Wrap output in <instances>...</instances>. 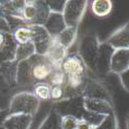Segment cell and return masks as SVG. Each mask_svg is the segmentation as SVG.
I'll use <instances>...</instances> for the list:
<instances>
[{"mask_svg": "<svg viewBox=\"0 0 129 129\" xmlns=\"http://www.w3.org/2000/svg\"><path fill=\"white\" fill-rule=\"evenodd\" d=\"M100 40L97 34L88 33L85 34L80 41L78 55L84 61L87 69L96 73V67H97V60L99 55V47Z\"/></svg>", "mask_w": 129, "mask_h": 129, "instance_id": "1", "label": "cell"}, {"mask_svg": "<svg viewBox=\"0 0 129 129\" xmlns=\"http://www.w3.org/2000/svg\"><path fill=\"white\" fill-rule=\"evenodd\" d=\"M40 105V101L32 92L24 91L12 96L8 105L9 114H24L33 116Z\"/></svg>", "mask_w": 129, "mask_h": 129, "instance_id": "2", "label": "cell"}, {"mask_svg": "<svg viewBox=\"0 0 129 129\" xmlns=\"http://www.w3.org/2000/svg\"><path fill=\"white\" fill-rule=\"evenodd\" d=\"M49 15L50 9L46 1H26L21 19L26 25L44 26Z\"/></svg>", "mask_w": 129, "mask_h": 129, "instance_id": "3", "label": "cell"}, {"mask_svg": "<svg viewBox=\"0 0 129 129\" xmlns=\"http://www.w3.org/2000/svg\"><path fill=\"white\" fill-rule=\"evenodd\" d=\"M89 1L67 0L62 12V17L67 27H79L86 14Z\"/></svg>", "mask_w": 129, "mask_h": 129, "instance_id": "4", "label": "cell"}, {"mask_svg": "<svg viewBox=\"0 0 129 129\" xmlns=\"http://www.w3.org/2000/svg\"><path fill=\"white\" fill-rule=\"evenodd\" d=\"M27 61L29 64L30 77L34 84L40 82H48L54 70L53 64L48 60V58L46 56H40L35 54Z\"/></svg>", "mask_w": 129, "mask_h": 129, "instance_id": "5", "label": "cell"}, {"mask_svg": "<svg viewBox=\"0 0 129 129\" xmlns=\"http://www.w3.org/2000/svg\"><path fill=\"white\" fill-rule=\"evenodd\" d=\"M53 111L60 117L72 116L77 119H81L85 113L83 96H77L72 98H64L60 101L53 102Z\"/></svg>", "mask_w": 129, "mask_h": 129, "instance_id": "6", "label": "cell"}, {"mask_svg": "<svg viewBox=\"0 0 129 129\" xmlns=\"http://www.w3.org/2000/svg\"><path fill=\"white\" fill-rule=\"evenodd\" d=\"M82 96L84 98L104 100V101H107L114 104L113 96H112L110 89L107 88V86L103 82L97 79L87 78Z\"/></svg>", "mask_w": 129, "mask_h": 129, "instance_id": "7", "label": "cell"}, {"mask_svg": "<svg viewBox=\"0 0 129 129\" xmlns=\"http://www.w3.org/2000/svg\"><path fill=\"white\" fill-rule=\"evenodd\" d=\"M32 31V44L35 48V54L40 56H46L53 39L41 25H29Z\"/></svg>", "mask_w": 129, "mask_h": 129, "instance_id": "8", "label": "cell"}, {"mask_svg": "<svg viewBox=\"0 0 129 129\" xmlns=\"http://www.w3.org/2000/svg\"><path fill=\"white\" fill-rule=\"evenodd\" d=\"M60 68L66 77H86L88 71L84 61L78 55V53H68L66 58L61 63Z\"/></svg>", "mask_w": 129, "mask_h": 129, "instance_id": "9", "label": "cell"}, {"mask_svg": "<svg viewBox=\"0 0 129 129\" xmlns=\"http://www.w3.org/2000/svg\"><path fill=\"white\" fill-rule=\"evenodd\" d=\"M129 69V49L114 50L110 60V73L119 76Z\"/></svg>", "mask_w": 129, "mask_h": 129, "instance_id": "10", "label": "cell"}, {"mask_svg": "<svg viewBox=\"0 0 129 129\" xmlns=\"http://www.w3.org/2000/svg\"><path fill=\"white\" fill-rule=\"evenodd\" d=\"M105 42L114 50L129 49V28L128 22L123 26L117 28L113 33L107 37Z\"/></svg>", "mask_w": 129, "mask_h": 129, "instance_id": "11", "label": "cell"}, {"mask_svg": "<svg viewBox=\"0 0 129 129\" xmlns=\"http://www.w3.org/2000/svg\"><path fill=\"white\" fill-rule=\"evenodd\" d=\"M83 102H84L85 111L93 113V114L107 116V115H110V114L115 112L114 104L107 102V101H104V100L84 98L83 97Z\"/></svg>", "mask_w": 129, "mask_h": 129, "instance_id": "12", "label": "cell"}, {"mask_svg": "<svg viewBox=\"0 0 129 129\" xmlns=\"http://www.w3.org/2000/svg\"><path fill=\"white\" fill-rule=\"evenodd\" d=\"M113 52H114V49L111 48L105 41L100 42L97 67H96V73L99 74V76H104V74L110 73V71H109L110 60H111Z\"/></svg>", "mask_w": 129, "mask_h": 129, "instance_id": "13", "label": "cell"}, {"mask_svg": "<svg viewBox=\"0 0 129 129\" xmlns=\"http://www.w3.org/2000/svg\"><path fill=\"white\" fill-rule=\"evenodd\" d=\"M45 29L50 34L52 38L57 37L61 31L64 30L67 26L65 25L64 19L62 17V14H57V13H50L49 17L47 18L46 22L44 24Z\"/></svg>", "mask_w": 129, "mask_h": 129, "instance_id": "14", "label": "cell"}, {"mask_svg": "<svg viewBox=\"0 0 129 129\" xmlns=\"http://www.w3.org/2000/svg\"><path fill=\"white\" fill-rule=\"evenodd\" d=\"M67 55H68V50L61 46L54 38L48 53L46 54V57L53 64L54 68H60L61 63L66 58Z\"/></svg>", "mask_w": 129, "mask_h": 129, "instance_id": "15", "label": "cell"}, {"mask_svg": "<svg viewBox=\"0 0 129 129\" xmlns=\"http://www.w3.org/2000/svg\"><path fill=\"white\" fill-rule=\"evenodd\" d=\"M32 116L24 114H9L3 123L5 129H29Z\"/></svg>", "mask_w": 129, "mask_h": 129, "instance_id": "16", "label": "cell"}, {"mask_svg": "<svg viewBox=\"0 0 129 129\" xmlns=\"http://www.w3.org/2000/svg\"><path fill=\"white\" fill-rule=\"evenodd\" d=\"M17 72H18V62L16 60L8 61L0 64V73L12 90L17 87Z\"/></svg>", "mask_w": 129, "mask_h": 129, "instance_id": "17", "label": "cell"}, {"mask_svg": "<svg viewBox=\"0 0 129 129\" xmlns=\"http://www.w3.org/2000/svg\"><path fill=\"white\" fill-rule=\"evenodd\" d=\"M26 1H0V10H1L2 17H13L21 19L22 10L25 6ZM22 20V19H21Z\"/></svg>", "mask_w": 129, "mask_h": 129, "instance_id": "18", "label": "cell"}, {"mask_svg": "<svg viewBox=\"0 0 129 129\" xmlns=\"http://www.w3.org/2000/svg\"><path fill=\"white\" fill-rule=\"evenodd\" d=\"M53 111V101H40V105L37 112L32 116V122L29 129H38L50 113Z\"/></svg>", "mask_w": 129, "mask_h": 129, "instance_id": "19", "label": "cell"}, {"mask_svg": "<svg viewBox=\"0 0 129 129\" xmlns=\"http://www.w3.org/2000/svg\"><path fill=\"white\" fill-rule=\"evenodd\" d=\"M78 34L79 27H66L61 31V33L57 37H55V40L65 49L69 50V48H71L73 44H76L78 39Z\"/></svg>", "mask_w": 129, "mask_h": 129, "instance_id": "20", "label": "cell"}, {"mask_svg": "<svg viewBox=\"0 0 129 129\" xmlns=\"http://www.w3.org/2000/svg\"><path fill=\"white\" fill-rule=\"evenodd\" d=\"M113 1L111 0H94L91 1V12L97 18H105L113 12Z\"/></svg>", "mask_w": 129, "mask_h": 129, "instance_id": "21", "label": "cell"}, {"mask_svg": "<svg viewBox=\"0 0 129 129\" xmlns=\"http://www.w3.org/2000/svg\"><path fill=\"white\" fill-rule=\"evenodd\" d=\"M12 36L18 46L32 42V31L29 25L26 24L20 25L16 29H14L12 32Z\"/></svg>", "mask_w": 129, "mask_h": 129, "instance_id": "22", "label": "cell"}, {"mask_svg": "<svg viewBox=\"0 0 129 129\" xmlns=\"http://www.w3.org/2000/svg\"><path fill=\"white\" fill-rule=\"evenodd\" d=\"M34 55H35V48L32 42L25 44V45H19L17 46V49H16L15 60L18 63H20V62H23V61L30 59Z\"/></svg>", "mask_w": 129, "mask_h": 129, "instance_id": "23", "label": "cell"}, {"mask_svg": "<svg viewBox=\"0 0 129 129\" xmlns=\"http://www.w3.org/2000/svg\"><path fill=\"white\" fill-rule=\"evenodd\" d=\"M32 93L35 95V97L39 101H49L50 93H51V85L47 82L36 83L33 86Z\"/></svg>", "mask_w": 129, "mask_h": 129, "instance_id": "24", "label": "cell"}, {"mask_svg": "<svg viewBox=\"0 0 129 129\" xmlns=\"http://www.w3.org/2000/svg\"><path fill=\"white\" fill-rule=\"evenodd\" d=\"M60 116L52 111L38 129H60Z\"/></svg>", "mask_w": 129, "mask_h": 129, "instance_id": "25", "label": "cell"}, {"mask_svg": "<svg viewBox=\"0 0 129 129\" xmlns=\"http://www.w3.org/2000/svg\"><path fill=\"white\" fill-rule=\"evenodd\" d=\"M65 82H66V76L61 70V68H54L47 83H49L51 86H61V87H63Z\"/></svg>", "mask_w": 129, "mask_h": 129, "instance_id": "26", "label": "cell"}, {"mask_svg": "<svg viewBox=\"0 0 129 129\" xmlns=\"http://www.w3.org/2000/svg\"><path fill=\"white\" fill-rule=\"evenodd\" d=\"M95 129H119V123H118L116 113L114 112L110 115L105 116L103 121Z\"/></svg>", "mask_w": 129, "mask_h": 129, "instance_id": "27", "label": "cell"}, {"mask_svg": "<svg viewBox=\"0 0 129 129\" xmlns=\"http://www.w3.org/2000/svg\"><path fill=\"white\" fill-rule=\"evenodd\" d=\"M104 118H105V116H103V115H97V114H93V113L85 111V113L83 114V116H82V118L80 120H84L86 122H88L94 128H96L103 121Z\"/></svg>", "mask_w": 129, "mask_h": 129, "instance_id": "28", "label": "cell"}, {"mask_svg": "<svg viewBox=\"0 0 129 129\" xmlns=\"http://www.w3.org/2000/svg\"><path fill=\"white\" fill-rule=\"evenodd\" d=\"M79 119L72 116H63L60 118V129H77Z\"/></svg>", "mask_w": 129, "mask_h": 129, "instance_id": "29", "label": "cell"}, {"mask_svg": "<svg viewBox=\"0 0 129 129\" xmlns=\"http://www.w3.org/2000/svg\"><path fill=\"white\" fill-rule=\"evenodd\" d=\"M65 0H47L46 3L50 9V13L62 14L64 6H65Z\"/></svg>", "mask_w": 129, "mask_h": 129, "instance_id": "30", "label": "cell"}, {"mask_svg": "<svg viewBox=\"0 0 129 129\" xmlns=\"http://www.w3.org/2000/svg\"><path fill=\"white\" fill-rule=\"evenodd\" d=\"M64 98V90L61 86H51L50 100L53 102L60 101Z\"/></svg>", "mask_w": 129, "mask_h": 129, "instance_id": "31", "label": "cell"}, {"mask_svg": "<svg viewBox=\"0 0 129 129\" xmlns=\"http://www.w3.org/2000/svg\"><path fill=\"white\" fill-rule=\"evenodd\" d=\"M118 77H119V81H120V84L123 87V89L126 92H128L129 91V69L120 73Z\"/></svg>", "mask_w": 129, "mask_h": 129, "instance_id": "32", "label": "cell"}, {"mask_svg": "<svg viewBox=\"0 0 129 129\" xmlns=\"http://www.w3.org/2000/svg\"><path fill=\"white\" fill-rule=\"evenodd\" d=\"M0 32L1 33H12V29H10L7 20L2 16H0Z\"/></svg>", "mask_w": 129, "mask_h": 129, "instance_id": "33", "label": "cell"}, {"mask_svg": "<svg viewBox=\"0 0 129 129\" xmlns=\"http://www.w3.org/2000/svg\"><path fill=\"white\" fill-rule=\"evenodd\" d=\"M9 87L7 86V84L5 83V81L3 80L1 73H0V93L1 94H7V92L9 91Z\"/></svg>", "mask_w": 129, "mask_h": 129, "instance_id": "34", "label": "cell"}, {"mask_svg": "<svg viewBox=\"0 0 129 129\" xmlns=\"http://www.w3.org/2000/svg\"><path fill=\"white\" fill-rule=\"evenodd\" d=\"M8 115H9V113H8L7 109H0V127L3 126V123Z\"/></svg>", "mask_w": 129, "mask_h": 129, "instance_id": "35", "label": "cell"}, {"mask_svg": "<svg viewBox=\"0 0 129 129\" xmlns=\"http://www.w3.org/2000/svg\"><path fill=\"white\" fill-rule=\"evenodd\" d=\"M77 129H95L91 124H89L88 122H86L84 120H79Z\"/></svg>", "mask_w": 129, "mask_h": 129, "instance_id": "36", "label": "cell"}, {"mask_svg": "<svg viewBox=\"0 0 129 129\" xmlns=\"http://www.w3.org/2000/svg\"><path fill=\"white\" fill-rule=\"evenodd\" d=\"M7 34H9V33H1V32H0V50L2 49V47H3L4 44H5Z\"/></svg>", "mask_w": 129, "mask_h": 129, "instance_id": "37", "label": "cell"}, {"mask_svg": "<svg viewBox=\"0 0 129 129\" xmlns=\"http://www.w3.org/2000/svg\"><path fill=\"white\" fill-rule=\"evenodd\" d=\"M0 129H5V128H4L3 126H2V127H0Z\"/></svg>", "mask_w": 129, "mask_h": 129, "instance_id": "38", "label": "cell"}]
</instances>
